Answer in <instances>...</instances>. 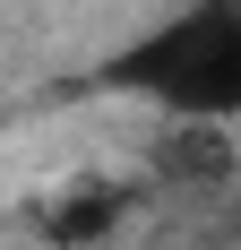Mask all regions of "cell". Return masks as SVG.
I'll list each match as a JSON object with an SVG mask.
<instances>
[{"label": "cell", "instance_id": "6da1fadb", "mask_svg": "<svg viewBox=\"0 0 241 250\" xmlns=\"http://www.w3.org/2000/svg\"><path fill=\"white\" fill-rule=\"evenodd\" d=\"M95 86L181 129H233L241 121V0H190V9L138 26L95 69Z\"/></svg>", "mask_w": 241, "mask_h": 250}, {"label": "cell", "instance_id": "3957f363", "mask_svg": "<svg viewBox=\"0 0 241 250\" xmlns=\"http://www.w3.org/2000/svg\"><path fill=\"white\" fill-rule=\"evenodd\" d=\"M216 173L241 181L233 147H224V129H181V121H172L164 147H155V181H216Z\"/></svg>", "mask_w": 241, "mask_h": 250}, {"label": "cell", "instance_id": "277c9868", "mask_svg": "<svg viewBox=\"0 0 241 250\" xmlns=\"http://www.w3.org/2000/svg\"><path fill=\"white\" fill-rule=\"evenodd\" d=\"M233 207H241V181H233Z\"/></svg>", "mask_w": 241, "mask_h": 250}, {"label": "cell", "instance_id": "7a4b0ae2", "mask_svg": "<svg viewBox=\"0 0 241 250\" xmlns=\"http://www.w3.org/2000/svg\"><path fill=\"white\" fill-rule=\"evenodd\" d=\"M129 207H138V190L112 173H78L60 181L43 207H35V242L43 250H103L120 225H129Z\"/></svg>", "mask_w": 241, "mask_h": 250}]
</instances>
